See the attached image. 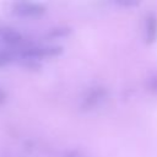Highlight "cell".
Instances as JSON below:
<instances>
[{
  "instance_id": "obj_8",
  "label": "cell",
  "mask_w": 157,
  "mask_h": 157,
  "mask_svg": "<svg viewBox=\"0 0 157 157\" xmlns=\"http://www.w3.org/2000/svg\"><path fill=\"white\" fill-rule=\"evenodd\" d=\"M119 5L121 6H132V5H137L136 1H118Z\"/></svg>"
},
{
  "instance_id": "obj_6",
  "label": "cell",
  "mask_w": 157,
  "mask_h": 157,
  "mask_svg": "<svg viewBox=\"0 0 157 157\" xmlns=\"http://www.w3.org/2000/svg\"><path fill=\"white\" fill-rule=\"evenodd\" d=\"M69 33H70V28H67V27H59V28H53L49 32V36L50 37H64V36H67Z\"/></svg>"
},
{
  "instance_id": "obj_3",
  "label": "cell",
  "mask_w": 157,
  "mask_h": 157,
  "mask_svg": "<svg viewBox=\"0 0 157 157\" xmlns=\"http://www.w3.org/2000/svg\"><path fill=\"white\" fill-rule=\"evenodd\" d=\"M0 39L9 45H17L22 42V36L18 31L13 28L4 27L0 28Z\"/></svg>"
},
{
  "instance_id": "obj_4",
  "label": "cell",
  "mask_w": 157,
  "mask_h": 157,
  "mask_svg": "<svg viewBox=\"0 0 157 157\" xmlns=\"http://www.w3.org/2000/svg\"><path fill=\"white\" fill-rule=\"evenodd\" d=\"M104 96H105V90L104 88H102V87H94V88H92L87 93V96L85 98L83 107H86V108L94 107L99 101H102L104 98Z\"/></svg>"
},
{
  "instance_id": "obj_2",
  "label": "cell",
  "mask_w": 157,
  "mask_h": 157,
  "mask_svg": "<svg viewBox=\"0 0 157 157\" xmlns=\"http://www.w3.org/2000/svg\"><path fill=\"white\" fill-rule=\"evenodd\" d=\"M13 12L18 16L33 17V16H40L42 13H44L45 7L33 2H17L13 5Z\"/></svg>"
},
{
  "instance_id": "obj_5",
  "label": "cell",
  "mask_w": 157,
  "mask_h": 157,
  "mask_svg": "<svg viewBox=\"0 0 157 157\" xmlns=\"http://www.w3.org/2000/svg\"><path fill=\"white\" fill-rule=\"evenodd\" d=\"M157 38V17L150 12L146 17V42L153 43Z\"/></svg>"
},
{
  "instance_id": "obj_9",
  "label": "cell",
  "mask_w": 157,
  "mask_h": 157,
  "mask_svg": "<svg viewBox=\"0 0 157 157\" xmlns=\"http://www.w3.org/2000/svg\"><path fill=\"white\" fill-rule=\"evenodd\" d=\"M4 101H5V93L0 90V103H2Z\"/></svg>"
},
{
  "instance_id": "obj_7",
  "label": "cell",
  "mask_w": 157,
  "mask_h": 157,
  "mask_svg": "<svg viewBox=\"0 0 157 157\" xmlns=\"http://www.w3.org/2000/svg\"><path fill=\"white\" fill-rule=\"evenodd\" d=\"M148 87H150V90L157 92V76H156V77H152V78L150 80V82H148Z\"/></svg>"
},
{
  "instance_id": "obj_1",
  "label": "cell",
  "mask_w": 157,
  "mask_h": 157,
  "mask_svg": "<svg viewBox=\"0 0 157 157\" xmlns=\"http://www.w3.org/2000/svg\"><path fill=\"white\" fill-rule=\"evenodd\" d=\"M60 47H29L25 48L21 52V55L23 58L34 59V58H42V56H55L61 53Z\"/></svg>"
}]
</instances>
